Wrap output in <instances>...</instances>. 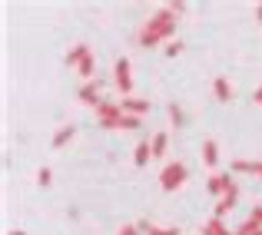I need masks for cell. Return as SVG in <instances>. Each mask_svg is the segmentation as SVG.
<instances>
[{"label":"cell","mask_w":262,"mask_h":235,"mask_svg":"<svg viewBox=\"0 0 262 235\" xmlns=\"http://www.w3.org/2000/svg\"><path fill=\"white\" fill-rule=\"evenodd\" d=\"M176 17H179V13L173 10V7H160V10L143 24L140 46H156V43H163V40H169L176 33Z\"/></svg>","instance_id":"6da1fadb"},{"label":"cell","mask_w":262,"mask_h":235,"mask_svg":"<svg viewBox=\"0 0 262 235\" xmlns=\"http://www.w3.org/2000/svg\"><path fill=\"white\" fill-rule=\"evenodd\" d=\"M186 179H189V169H186L183 162H166L160 172V189L163 192H179L186 185Z\"/></svg>","instance_id":"7a4b0ae2"},{"label":"cell","mask_w":262,"mask_h":235,"mask_svg":"<svg viewBox=\"0 0 262 235\" xmlns=\"http://www.w3.org/2000/svg\"><path fill=\"white\" fill-rule=\"evenodd\" d=\"M113 86H116V93H120L123 100L133 96V66H129L126 57H120L113 63Z\"/></svg>","instance_id":"3957f363"},{"label":"cell","mask_w":262,"mask_h":235,"mask_svg":"<svg viewBox=\"0 0 262 235\" xmlns=\"http://www.w3.org/2000/svg\"><path fill=\"white\" fill-rule=\"evenodd\" d=\"M236 202H239V185H236V179H232V176H226V189H223V199L216 202V212H212V216H216V219H223V216H226V212H229V209H232Z\"/></svg>","instance_id":"277c9868"},{"label":"cell","mask_w":262,"mask_h":235,"mask_svg":"<svg viewBox=\"0 0 262 235\" xmlns=\"http://www.w3.org/2000/svg\"><path fill=\"white\" fill-rule=\"evenodd\" d=\"M93 113H96V120H100V126H106V123H113V120L123 116V106H120V103H106V100H103Z\"/></svg>","instance_id":"5b68a950"},{"label":"cell","mask_w":262,"mask_h":235,"mask_svg":"<svg viewBox=\"0 0 262 235\" xmlns=\"http://www.w3.org/2000/svg\"><path fill=\"white\" fill-rule=\"evenodd\" d=\"M120 106H123V113L140 116V120H143V113H149V100H140V96H126Z\"/></svg>","instance_id":"8992f818"},{"label":"cell","mask_w":262,"mask_h":235,"mask_svg":"<svg viewBox=\"0 0 262 235\" xmlns=\"http://www.w3.org/2000/svg\"><path fill=\"white\" fill-rule=\"evenodd\" d=\"M80 103H86V106H93V109L100 106V103H103L100 100V80H96V83L90 80L86 86H80Z\"/></svg>","instance_id":"52a82bcc"},{"label":"cell","mask_w":262,"mask_h":235,"mask_svg":"<svg viewBox=\"0 0 262 235\" xmlns=\"http://www.w3.org/2000/svg\"><path fill=\"white\" fill-rule=\"evenodd\" d=\"M149 159H153V139H140V146H136V153H133V166L143 169Z\"/></svg>","instance_id":"ba28073f"},{"label":"cell","mask_w":262,"mask_h":235,"mask_svg":"<svg viewBox=\"0 0 262 235\" xmlns=\"http://www.w3.org/2000/svg\"><path fill=\"white\" fill-rule=\"evenodd\" d=\"M212 93H216V100H219V103H229L236 89H232V83L226 80V77H216V80H212Z\"/></svg>","instance_id":"9c48e42d"},{"label":"cell","mask_w":262,"mask_h":235,"mask_svg":"<svg viewBox=\"0 0 262 235\" xmlns=\"http://www.w3.org/2000/svg\"><path fill=\"white\" fill-rule=\"evenodd\" d=\"M73 136H77V126H73V123H70V126H60V129H57V133H53V139H50V146H53V149H63V146H67V143H70V139H73Z\"/></svg>","instance_id":"30bf717a"},{"label":"cell","mask_w":262,"mask_h":235,"mask_svg":"<svg viewBox=\"0 0 262 235\" xmlns=\"http://www.w3.org/2000/svg\"><path fill=\"white\" fill-rule=\"evenodd\" d=\"M86 57H90V46H86V43H77V46H70V50H67V66H73V70H77V66L83 63Z\"/></svg>","instance_id":"8fae6325"},{"label":"cell","mask_w":262,"mask_h":235,"mask_svg":"<svg viewBox=\"0 0 262 235\" xmlns=\"http://www.w3.org/2000/svg\"><path fill=\"white\" fill-rule=\"evenodd\" d=\"M229 169L232 172H246V176H259V172H262V162H252V159H232Z\"/></svg>","instance_id":"7c38bea8"},{"label":"cell","mask_w":262,"mask_h":235,"mask_svg":"<svg viewBox=\"0 0 262 235\" xmlns=\"http://www.w3.org/2000/svg\"><path fill=\"white\" fill-rule=\"evenodd\" d=\"M140 126H143V120H140V116H129V113H123L120 120L106 123L103 129H140Z\"/></svg>","instance_id":"4fadbf2b"},{"label":"cell","mask_w":262,"mask_h":235,"mask_svg":"<svg viewBox=\"0 0 262 235\" xmlns=\"http://www.w3.org/2000/svg\"><path fill=\"white\" fill-rule=\"evenodd\" d=\"M203 162L209 166V169H216V166H219V146H216V139H203Z\"/></svg>","instance_id":"5bb4252c"},{"label":"cell","mask_w":262,"mask_h":235,"mask_svg":"<svg viewBox=\"0 0 262 235\" xmlns=\"http://www.w3.org/2000/svg\"><path fill=\"white\" fill-rule=\"evenodd\" d=\"M226 176H229V172H212V176H209V182H206V192H209V196H219V199H223Z\"/></svg>","instance_id":"9a60e30c"},{"label":"cell","mask_w":262,"mask_h":235,"mask_svg":"<svg viewBox=\"0 0 262 235\" xmlns=\"http://www.w3.org/2000/svg\"><path fill=\"white\" fill-rule=\"evenodd\" d=\"M203 235H236V232H229V229H226V222H223V219H216V216H212L209 222L203 225Z\"/></svg>","instance_id":"2e32d148"},{"label":"cell","mask_w":262,"mask_h":235,"mask_svg":"<svg viewBox=\"0 0 262 235\" xmlns=\"http://www.w3.org/2000/svg\"><path fill=\"white\" fill-rule=\"evenodd\" d=\"M166 146H169V133H156L153 136V159L166 156Z\"/></svg>","instance_id":"e0dca14e"},{"label":"cell","mask_w":262,"mask_h":235,"mask_svg":"<svg viewBox=\"0 0 262 235\" xmlns=\"http://www.w3.org/2000/svg\"><path fill=\"white\" fill-rule=\"evenodd\" d=\"M77 73H80V77H83L86 83H90V80H93V73H96V57H93V53H90V57L83 60V63H80V66H77Z\"/></svg>","instance_id":"ac0fdd59"},{"label":"cell","mask_w":262,"mask_h":235,"mask_svg":"<svg viewBox=\"0 0 262 235\" xmlns=\"http://www.w3.org/2000/svg\"><path fill=\"white\" fill-rule=\"evenodd\" d=\"M256 232H262V219H256V216L249 212V219L243 222V229H239L236 235H256Z\"/></svg>","instance_id":"d6986e66"},{"label":"cell","mask_w":262,"mask_h":235,"mask_svg":"<svg viewBox=\"0 0 262 235\" xmlns=\"http://www.w3.org/2000/svg\"><path fill=\"white\" fill-rule=\"evenodd\" d=\"M169 123H173V126H183L186 123V116H183V109L176 106V103H169Z\"/></svg>","instance_id":"ffe728a7"},{"label":"cell","mask_w":262,"mask_h":235,"mask_svg":"<svg viewBox=\"0 0 262 235\" xmlns=\"http://www.w3.org/2000/svg\"><path fill=\"white\" fill-rule=\"evenodd\" d=\"M163 50H166V57H179V53H183V40H169Z\"/></svg>","instance_id":"44dd1931"},{"label":"cell","mask_w":262,"mask_h":235,"mask_svg":"<svg viewBox=\"0 0 262 235\" xmlns=\"http://www.w3.org/2000/svg\"><path fill=\"white\" fill-rule=\"evenodd\" d=\"M37 182H40V185H50V182H53V172L47 169V166H43V169H37Z\"/></svg>","instance_id":"7402d4cb"},{"label":"cell","mask_w":262,"mask_h":235,"mask_svg":"<svg viewBox=\"0 0 262 235\" xmlns=\"http://www.w3.org/2000/svg\"><path fill=\"white\" fill-rule=\"evenodd\" d=\"M116 235H143L140 229H136V225H123V229L120 232H116Z\"/></svg>","instance_id":"603a6c76"},{"label":"cell","mask_w":262,"mask_h":235,"mask_svg":"<svg viewBox=\"0 0 262 235\" xmlns=\"http://www.w3.org/2000/svg\"><path fill=\"white\" fill-rule=\"evenodd\" d=\"M166 7H173L176 13H183V10H186V0H173V4H166Z\"/></svg>","instance_id":"cb8c5ba5"},{"label":"cell","mask_w":262,"mask_h":235,"mask_svg":"<svg viewBox=\"0 0 262 235\" xmlns=\"http://www.w3.org/2000/svg\"><path fill=\"white\" fill-rule=\"evenodd\" d=\"M252 103H256V106H262V86L256 89V93H252Z\"/></svg>","instance_id":"d4e9b609"},{"label":"cell","mask_w":262,"mask_h":235,"mask_svg":"<svg viewBox=\"0 0 262 235\" xmlns=\"http://www.w3.org/2000/svg\"><path fill=\"white\" fill-rule=\"evenodd\" d=\"M256 20H259V24H262V0H259V4H256Z\"/></svg>","instance_id":"484cf974"},{"label":"cell","mask_w":262,"mask_h":235,"mask_svg":"<svg viewBox=\"0 0 262 235\" xmlns=\"http://www.w3.org/2000/svg\"><path fill=\"white\" fill-rule=\"evenodd\" d=\"M7 235H27V232H24V229H17V232H7Z\"/></svg>","instance_id":"4316f807"},{"label":"cell","mask_w":262,"mask_h":235,"mask_svg":"<svg viewBox=\"0 0 262 235\" xmlns=\"http://www.w3.org/2000/svg\"><path fill=\"white\" fill-rule=\"evenodd\" d=\"M259 179H262V172H259Z\"/></svg>","instance_id":"83f0119b"}]
</instances>
